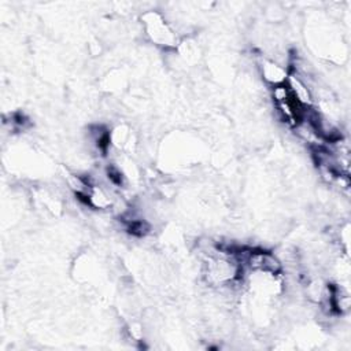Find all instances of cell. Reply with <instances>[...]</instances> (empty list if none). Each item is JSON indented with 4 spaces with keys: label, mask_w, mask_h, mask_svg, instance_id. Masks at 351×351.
I'll use <instances>...</instances> for the list:
<instances>
[{
    "label": "cell",
    "mask_w": 351,
    "mask_h": 351,
    "mask_svg": "<svg viewBox=\"0 0 351 351\" xmlns=\"http://www.w3.org/2000/svg\"><path fill=\"white\" fill-rule=\"evenodd\" d=\"M147 36L158 45L171 47L176 43V34L167 25V22L158 12H147L143 16Z\"/></svg>",
    "instance_id": "6da1fadb"
},
{
    "label": "cell",
    "mask_w": 351,
    "mask_h": 351,
    "mask_svg": "<svg viewBox=\"0 0 351 351\" xmlns=\"http://www.w3.org/2000/svg\"><path fill=\"white\" fill-rule=\"evenodd\" d=\"M259 70L262 78L270 85V88L285 84L289 74L287 67H282L281 64L270 59H262L259 63Z\"/></svg>",
    "instance_id": "7a4b0ae2"
}]
</instances>
